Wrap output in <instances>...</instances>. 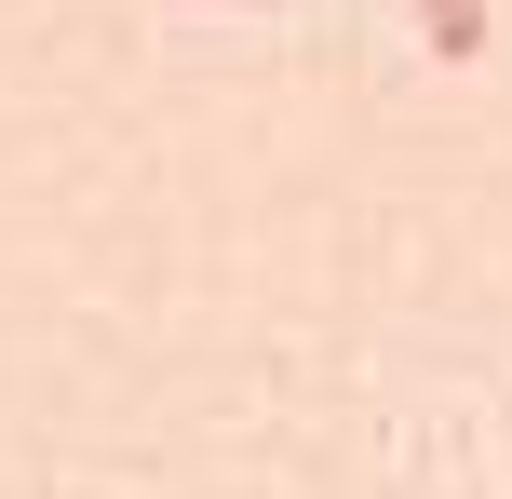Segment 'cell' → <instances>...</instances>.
<instances>
[{
  "instance_id": "cell-1",
  "label": "cell",
  "mask_w": 512,
  "mask_h": 499,
  "mask_svg": "<svg viewBox=\"0 0 512 499\" xmlns=\"http://www.w3.org/2000/svg\"><path fill=\"white\" fill-rule=\"evenodd\" d=\"M418 41H432L445 68H472V54H486V0H418Z\"/></svg>"
}]
</instances>
